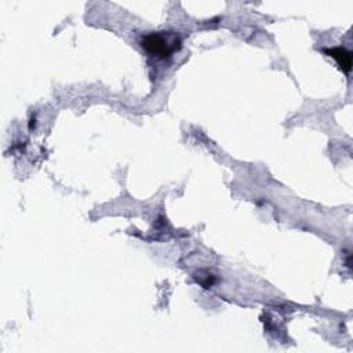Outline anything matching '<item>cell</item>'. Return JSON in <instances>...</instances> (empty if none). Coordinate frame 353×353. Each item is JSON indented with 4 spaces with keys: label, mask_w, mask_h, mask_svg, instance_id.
I'll return each mask as SVG.
<instances>
[{
    "label": "cell",
    "mask_w": 353,
    "mask_h": 353,
    "mask_svg": "<svg viewBox=\"0 0 353 353\" xmlns=\"http://www.w3.org/2000/svg\"><path fill=\"white\" fill-rule=\"evenodd\" d=\"M142 47L152 55L168 58L181 48V37L172 32H153L142 37Z\"/></svg>",
    "instance_id": "6da1fadb"
},
{
    "label": "cell",
    "mask_w": 353,
    "mask_h": 353,
    "mask_svg": "<svg viewBox=\"0 0 353 353\" xmlns=\"http://www.w3.org/2000/svg\"><path fill=\"white\" fill-rule=\"evenodd\" d=\"M325 54H328V57L334 58L345 73L350 72V68H352V52L350 51H347L343 47H334V48L325 50Z\"/></svg>",
    "instance_id": "7a4b0ae2"
}]
</instances>
